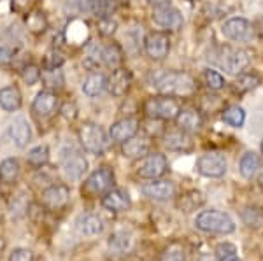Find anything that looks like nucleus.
<instances>
[{"instance_id":"nucleus-1","label":"nucleus","mask_w":263,"mask_h":261,"mask_svg":"<svg viewBox=\"0 0 263 261\" xmlns=\"http://www.w3.org/2000/svg\"><path fill=\"white\" fill-rule=\"evenodd\" d=\"M153 86L165 96H190L197 91V81L188 72H162L155 75Z\"/></svg>"},{"instance_id":"nucleus-2","label":"nucleus","mask_w":263,"mask_h":261,"mask_svg":"<svg viewBox=\"0 0 263 261\" xmlns=\"http://www.w3.org/2000/svg\"><path fill=\"white\" fill-rule=\"evenodd\" d=\"M114 180H116V175H114V170L107 165H102L97 170H93L86 179H84L83 186H81V193L84 198H102L107 191H111L114 188Z\"/></svg>"},{"instance_id":"nucleus-3","label":"nucleus","mask_w":263,"mask_h":261,"mask_svg":"<svg viewBox=\"0 0 263 261\" xmlns=\"http://www.w3.org/2000/svg\"><path fill=\"white\" fill-rule=\"evenodd\" d=\"M195 226L205 233H218V235H230L235 231V223L227 212L221 210H202L195 217Z\"/></svg>"},{"instance_id":"nucleus-4","label":"nucleus","mask_w":263,"mask_h":261,"mask_svg":"<svg viewBox=\"0 0 263 261\" xmlns=\"http://www.w3.org/2000/svg\"><path fill=\"white\" fill-rule=\"evenodd\" d=\"M144 114L151 119H160V121H171L176 119V116L179 114L181 105L174 96H149L142 105Z\"/></svg>"},{"instance_id":"nucleus-5","label":"nucleus","mask_w":263,"mask_h":261,"mask_svg":"<svg viewBox=\"0 0 263 261\" xmlns=\"http://www.w3.org/2000/svg\"><path fill=\"white\" fill-rule=\"evenodd\" d=\"M79 140H81V146L84 147V151L95 154V156H100L105 149H107L109 138L105 130L102 128L100 125L97 123H84L78 132Z\"/></svg>"},{"instance_id":"nucleus-6","label":"nucleus","mask_w":263,"mask_h":261,"mask_svg":"<svg viewBox=\"0 0 263 261\" xmlns=\"http://www.w3.org/2000/svg\"><path fill=\"white\" fill-rule=\"evenodd\" d=\"M227 158L219 151H207V153L200 154L197 159V172L203 175V177L219 179L227 174Z\"/></svg>"},{"instance_id":"nucleus-7","label":"nucleus","mask_w":263,"mask_h":261,"mask_svg":"<svg viewBox=\"0 0 263 261\" xmlns=\"http://www.w3.org/2000/svg\"><path fill=\"white\" fill-rule=\"evenodd\" d=\"M70 202V188L63 183H53L42 191L41 205L49 212H60Z\"/></svg>"},{"instance_id":"nucleus-8","label":"nucleus","mask_w":263,"mask_h":261,"mask_svg":"<svg viewBox=\"0 0 263 261\" xmlns=\"http://www.w3.org/2000/svg\"><path fill=\"white\" fill-rule=\"evenodd\" d=\"M168 162L162 153H147L146 156L139 159L137 165V175L142 179H160L162 175L167 174Z\"/></svg>"},{"instance_id":"nucleus-9","label":"nucleus","mask_w":263,"mask_h":261,"mask_svg":"<svg viewBox=\"0 0 263 261\" xmlns=\"http://www.w3.org/2000/svg\"><path fill=\"white\" fill-rule=\"evenodd\" d=\"M151 19L155 25L168 32H177L184 25V18H182L181 11L176 9L171 4H163V6H155L151 12Z\"/></svg>"},{"instance_id":"nucleus-10","label":"nucleus","mask_w":263,"mask_h":261,"mask_svg":"<svg viewBox=\"0 0 263 261\" xmlns=\"http://www.w3.org/2000/svg\"><path fill=\"white\" fill-rule=\"evenodd\" d=\"M60 163H62L63 174H65V177L69 180H79L88 170L86 158H84V154L78 149L63 151Z\"/></svg>"},{"instance_id":"nucleus-11","label":"nucleus","mask_w":263,"mask_h":261,"mask_svg":"<svg viewBox=\"0 0 263 261\" xmlns=\"http://www.w3.org/2000/svg\"><path fill=\"white\" fill-rule=\"evenodd\" d=\"M144 51L155 62H162L171 53V37L165 32H149L144 39Z\"/></svg>"},{"instance_id":"nucleus-12","label":"nucleus","mask_w":263,"mask_h":261,"mask_svg":"<svg viewBox=\"0 0 263 261\" xmlns=\"http://www.w3.org/2000/svg\"><path fill=\"white\" fill-rule=\"evenodd\" d=\"M221 32L227 39L235 41V42H248L253 39L254 35V27L251 21L246 18H230L223 23Z\"/></svg>"},{"instance_id":"nucleus-13","label":"nucleus","mask_w":263,"mask_h":261,"mask_svg":"<svg viewBox=\"0 0 263 261\" xmlns=\"http://www.w3.org/2000/svg\"><path fill=\"white\" fill-rule=\"evenodd\" d=\"M58 107H60V100L54 91L44 90L41 93H37V96L33 98L32 104V112L35 117L39 119H49L51 116L57 114Z\"/></svg>"},{"instance_id":"nucleus-14","label":"nucleus","mask_w":263,"mask_h":261,"mask_svg":"<svg viewBox=\"0 0 263 261\" xmlns=\"http://www.w3.org/2000/svg\"><path fill=\"white\" fill-rule=\"evenodd\" d=\"M141 193L146 198L155 202H167L176 196V184L172 180L155 179L153 183H146L141 186Z\"/></svg>"},{"instance_id":"nucleus-15","label":"nucleus","mask_w":263,"mask_h":261,"mask_svg":"<svg viewBox=\"0 0 263 261\" xmlns=\"http://www.w3.org/2000/svg\"><path fill=\"white\" fill-rule=\"evenodd\" d=\"M100 204H102V207L105 210H109V212L120 214V212H125V210L130 209L132 200H130V195L126 189L112 188L111 191H107L104 196H102Z\"/></svg>"},{"instance_id":"nucleus-16","label":"nucleus","mask_w":263,"mask_h":261,"mask_svg":"<svg viewBox=\"0 0 263 261\" xmlns=\"http://www.w3.org/2000/svg\"><path fill=\"white\" fill-rule=\"evenodd\" d=\"M163 144L168 151H176V153H190L193 149L192 133L184 132L181 128H171L165 132Z\"/></svg>"},{"instance_id":"nucleus-17","label":"nucleus","mask_w":263,"mask_h":261,"mask_svg":"<svg viewBox=\"0 0 263 261\" xmlns=\"http://www.w3.org/2000/svg\"><path fill=\"white\" fill-rule=\"evenodd\" d=\"M223 69L232 75H240L249 67V54L244 49H232L228 48L224 51L221 60Z\"/></svg>"},{"instance_id":"nucleus-18","label":"nucleus","mask_w":263,"mask_h":261,"mask_svg":"<svg viewBox=\"0 0 263 261\" xmlns=\"http://www.w3.org/2000/svg\"><path fill=\"white\" fill-rule=\"evenodd\" d=\"M132 72L125 67H120V69H114L111 77H107V90L109 93L114 96H125L128 93L130 86H132Z\"/></svg>"},{"instance_id":"nucleus-19","label":"nucleus","mask_w":263,"mask_h":261,"mask_svg":"<svg viewBox=\"0 0 263 261\" xmlns=\"http://www.w3.org/2000/svg\"><path fill=\"white\" fill-rule=\"evenodd\" d=\"M139 132V119L135 117H125V119H120L116 123H112V126L109 128V135L114 142L118 144H123L128 138L135 137Z\"/></svg>"},{"instance_id":"nucleus-20","label":"nucleus","mask_w":263,"mask_h":261,"mask_svg":"<svg viewBox=\"0 0 263 261\" xmlns=\"http://www.w3.org/2000/svg\"><path fill=\"white\" fill-rule=\"evenodd\" d=\"M151 140L146 135H135L121 144V154L128 159H141L149 153Z\"/></svg>"},{"instance_id":"nucleus-21","label":"nucleus","mask_w":263,"mask_h":261,"mask_svg":"<svg viewBox=\"0 0 263 261\" xmlns=\"http://www.w3.org/2000/svg\"><path fill=\"white\" fill-rule=\"evenodd\" d=\"M9 135H11V140L14 142V146L20 147V149H25V147L30 144L32 128L23 116H16L14 121L9 125Z\"/></svg>"},{"instance_id":"nucleus-22","label":"nucleus","mask_w":263,"mask_h":261,"mask_svg":"<svg viewBox=\"0 0 263 261\" xmlns=\"http://www.w3.org/2000/svg\"><path fill=\"white\" fill-rule=\"evenodd\" d=\"M176 125L177 128L184 130V132L195 133L202 130L203 117L197 109H181L179 114L176 116Z\"/></svg>"},{"instance_id":"nucleus-23","label":"nucleus","mask_w":263,"mask_h":261,"mask_svg":"<svg viewBox=\"0 0 263 261\" xmlns=\"http://www.w3.org/2000/svg\"><path fill=\"white\" fill-rule=\"evenodd\" d=\"M125 60L123 49L118 42H107V44H100V62L104 67L109 69H120Z\"/></svg>"},{"instance_id":"nucleus-24","label":"nucleus","mask_w":263,"mask_h":261,"mask_svg":"<svg viewBox=\"0 0 263 261\" xmlns=\"http://www.w3.org/2000/svg\"><path fill=\"white\" fill-rule=\"evenodd\" d=\"M78 225H79L81 233L86 235V237H97V235H100L102 231H104V228H105L104 219H102L99 214H95V212L83 214V216L79 217Z\"/></svg>"},{"instance_id":"nucleus-25","label":"nucleus","mask_w":263,"mask_h":261,"mask_svg":"<svg viewBox=\"0 0 263 261\" xmlns=\"http://www.w3.org/2000/svg\"><path fill=\"white\" fill-rule=\"evenodd\" d=\"M105 88H107V77H105V74L97 72V70L88 74V77L83 81V93L90 96V98L100 96Z\"/></svg>"},{"instance_id":"nucleus-26","label":"nucleus","mask_w":263,"mask_h":261,"mask_svg":"<svg viewBox=\"0 0 263 261\" xmlns=\"http://www.w3.org/2000/svg\"><path fill=\"white\" fill-rule=\"evenodd\" d=\"M160 261H192V251L181 240H174L163 249Z\"/></svg>"},{"instance_id":"nucleus-27","label":"nucleus","mask_w":263,"mask_h":261,"mask_svg":"<svg viewBox=\"0 0 263 261\" xmlns=\"http://www.w3.org/2000/svg\"><path fill=\"white\" fill-rule=\"evenodd\" d=\"M21 104H23V98H21V91L18 86H6L0 90V107L6 112L18 111Z\"/></svg>"},{"instance_id":"nucleus-28","label":"nucleus","mask_w":263,"mask_h":261,"mask_svg":"<svg viewBox=\"0 0 263 261\" xmlns=\"http://www.w3.org/2000/svg\"><path fill=\"white\" fill-rule=\"evenodd\" d=\"M21 174V165L18 158H6L0 163V180L4 184L16 183Z\"/></svg>"},{"instance_id":"nucleus-29","label":"nucleus","mask_w":263,"mask_h":261,"mask_svg":"<svg viewBox=\"0 0 263 261\" xmlns=\"http://www.w3.org/2000/svg\"><path fill=\"white\" fill-rule=\"evenodd\" d=\"M239 170L244 179H253L258 174V170H260V156L254 151L244 153L239 163Z\"/></svg>"},{"instance_id":"nucleus-30","label":"nucleus","mask_w":263,"mask_h":261,"mask_svg":"<svg viewBox=\"0 0 263 261\" xmlns=\"http://www.w3.org/2000/svg\"><path fill=\"white\" fill-rule=\"evenodd\" d=\"M41 81L49 91H58L65 86V75H63L62 69H42Z\"/></svg>"},{"instance_id":"nucleus-31","label":"nucleus","mask_w":263,"mask_h":261,"mask_svg":"<svg viewBox=\"0 0 263 261\" xmlns=\"http://www.w3.org/2000/svg\"><path fill=\"white\" fill-rule=\"evenodd\" d=\"M203 202V195L200 191H197V189H192V191H186L184 195H181L179 198H177V207H179L182 212L190 214L193 212V210H197L198 207H202Z\"/></svg>"},{"instance_id":"nucleus-32","label":"nucleus","mask_w":263,"mask_h":261,"mask_svg":"<svg viewBox=\"0 0 263 261\" xmlns=\"http://www.w3.org/2000/svg\"><path fill=\"white\" fill-rule=\"evenodd\" d=\"M97 0H65L63 11L69 16L78 14H93L95 12Z\"/></svg>"},{"instance_id":"nucleus-33","label":"nucleus","mask_w":263,"mask_h":261,"mask_svg":"<svg viewBox=\"0 0 263 261\" xmlns=\"http://www.w3.org/2000/svg\"><path fill=\"white\" fill-rule=\"evenodd\" d=\"M49 162V147L46 144H41V146H35L33 149L28 151L27 154V163L30 165L32 168L39 170V168L46 167Z\"/></svg>"},{"instance_id":"nucleus-34","label":"nucleus","mask_w":263,"mask_h":261,"mask_svg":"<svg viewBox=\"0 0 263 261\" xmlns=\"http://www.w3.org/2000/svg\"><path fill=\"white\" fill-rule=\"evenodd\" d=\"M240 219L248 228H261L263 226V209L256 207V205H248V207L242 209L240 212Z\"/></svg>"},{"instance_id":"nucleus-35","label":"nucleus","mask_w":263,"mask_h":261,"mask_svg":"<svg viewBox=\"0 0 263 261\" xmlns=\"http://www.w3.org/2000/svg\"><path fill=\"white\" fill-rule=\"evenodd\" d=\"M132 247V237L126 231H116L109 237V249L114 254H125Z\"/></svg>"},{"instance_id":"nucleus-36","label":"nucleus","mask_w":263,"mask_h":261,"mask_svg":"<svg viewBox=\"0 0 263 261\" xmlns=\"http://www.w3.org/2000/svg\"><path fill=\"white\" fill-rule=\"evenodd\" d=\"M221 119L227 125L233 126V128H240L246 123V111L239 105H230V107H227L223 111Z\"/></svg>"},{"instance_id":"nucleus-37","label":"nucleus","mask_w":263,"mask_h":261,"mask_svg":"<svg viewBox=\"0 0 263 261\" xmlns=\"http://www.w3.org/2000/svg\"><path fill=\"white\" fill-rule=\"evenodd\" d=\"M260 84V75L256 72H249V74H240L239 79L233 83V91L235 93H246V91H251Z\"/></svg>"},{"instance_id":"nucleus-38","label":"nucleus","mask_w":263,"mask_h":261,"mask_svg":"<svg viewBox=\"0 0 263 261\" xmlns=\"http://www.w3.org/2000/svg\"><path fill=\"white\" fill-rule=\"evenodd\" d=\"M27 28L32 33H42L48 28V19H46L44 12H28L27 16Z\"/></svg>"},{"instance_id":"nucleus-39","label":"nucleus","mask_w":263,"mask_h":261,"mask_svg":"<svg viewBox=\"0 0 263 261\" xmlns=\"http://www.w3.org/2000/svg\"><path fill=\"white\" fill-rule=\"evenodd\" d=\"M214 256L218 258V261H242L237 254V247L230 242H221L218 244L214 251Z\"/></svg>"},{"instance_id":"nucleus-40","label":"nucleus","mask_w":263,"mask_h":261,"mask_svg":"<svg viewBox=\"0 0 263 261\" xmlns=\"http://www.w3.org/2000/svg\"><path fill=\"white\" fill-rule=\"evenodd\" d=\"M203 83H205L207 88H211V90H221L224 88V77L221 74L218 72V70H213V69H207L203 70Z\"/></svg>"},{"instance_id":"nucleus-41","label":"nucleus","mask_w":263,"mask_h":261,"mask_svg":"<svg viewBox=\"0 0 263 261\" xmlns=\"http://www.w3.org/2000/svg\"><path fill=\"white\" fill-rule=\"evenodd\" d=\"M21 79L25 81V84L28 86H33L35 83L41 81V69L35 65V63H28L21 69Z\"/></svg>"},{"instance_id":"nucleus-42","label":"nucleus","mask_w":263,"mask_h":261,"mask_svg":"<svg viewBox=\"0 0 263 261\" xmlns=\"http://www.w3.org/2000/svg\"><path fill=\"white\" fill-rule=\"evenodd\" d=\"M63 62H65L63 53L60 51V49L53 48V49H49L44 56V69H60V67L63 65Z\"/></svg>"},{"instance_id":"nucleus-43","label":"nucleus","mask_w":263,"mask_h":261,"mask_svg":"<svg viewBox=\"0 0 263 261\" xmlns=\"http://www.w3.org/2000/svg\"><path fill=\"white\" fill-rule=\"evenodd\" d=\"M28 207H30V204L25 198V195H18V196H14V200H12V204H11V214L14 217H20L28 212Z\"/></svg>"},{"instance_id":"nucleus-44","label":"nucleus","mask_w":263,"mask_h":261,"mask_svg":"<svg viewBox=\"0 0 263 261\" xmlns=\"http://www.w3.org/2000/svg\"><path fill=\"white\" fill-rule=\"evenodd\" d=\"M118 30V23L112 18H99V32L104 37H111Z\"/></svg>"},{"instance_id":"nucleus-45","label":"nucleus","mask_w":263,"mask_h":261,"mask_svg":"<svg viewBox=\"0 0 263 261\" xmlns=\"http://www.w3.org/2000/svg\"><path fill=\"white\" fill-rule=\"evenodd\" d=\"M9 261H35V254H33L32 249H27V247H16V249L11 251Z\"/></svg>"},{"instance_id":"nucleus-46","label":"nucleus","mask_w":263,"mask_h":261,"mask_svg":"<svg viewBox=\"0 0 263 261\" xmlns=\"http://www.w3.org/2000/svg\"><path fill=\"white\" fill-rule=\"evenodd\" d=\"M16 49L9 44H4L0 42V65H9L12 62V56H14Z\"/></svg>"},{"instance_id":"nucleus-47","label":"nucleus","mask_w":263,"mask_h":261,"mask_svg":"<svg viewBox=\"0 0 263 261\" xmlns=\"http://www.w3.org/2000/svg\"><path fill=\"white\" fill-rule=\"evenodd\" d=\"M33 0H11V7L14 12H21V14H25V12L30 11Z\"/></svg>"},{"instance_id":"nucleus-48","label":"nucleus","mask_w":263,"mask_h":261,"mask_svg":"<svg viewBox=\"0 0 263 261\" xmlns=\"http://www.w3.org/2000/svg\"><path fill=\"white\" fill-rule=\"evenodd\" d=\"M62 114L67 117V119H72V117L76 116V107H74V104H72V107H69V104H65L62 107Z\"/></svg>"},{"instance_id":"nucleus-49","label":"nucleus","mask_w":263,"mask_h":261,"mask_svg":"<svg viewBox=\"0 0 263 261\" xmlns=\"http://www.w3.org/2000/svg\"><path fill=\"white\" fill-rule=\"evenodd\" d=\"M197 261H218V258H216V256H211V254H202V256H198Z\"/></svg>"},{"instance_id":"nucleus-50","label":"nucleus","mask_w":263,"mask_h":261,"mask_svg":"<svg viewBox=\"0 0 263 261\" xmlns=\"http://www.w3.org/2000/svg\"><path fill=\"white\" fill-rule=\"evenodd\" d=\"M151 6H163V4H171V0H147Z\"/></svg>"},{"instance_id":"nucleus-51","label":"nucleus","mask_w":263,"mask_h":261,"mask_svg":"<svg viewBox=\"0 0 263 261\" xmlns=\"http://www.w3.org/2000/svg\"><path fill=\"white\" fill-rule=\"evenodd\" d=\"M192 2H195V0H192Z\"/></svg>"}]
</instances>
